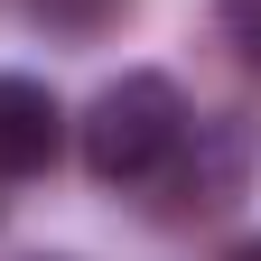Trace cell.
<instances>
[{
  "mask_svg": "<svg viewBox=\"0 0 261 261\" xmlns=\"http://www.w3.org/2000/svg\"><path fill=\"white\" fill-rule=\"evenodd\" d=\"M177 130H187V93H177L168 75H149V65H130V75H112V84L84 103L75 149H84V168L103 177V187H159Z\"/></svg>",
  "mask_w": 261,
  "mask_h": 261,
  "instance_id": "cell-1",
  "label": "cell"
},
{
  "mask_svg": "<svg viewBox=\"0 0 261 261\" xmlns=\"http://www.w3.org/2000/svg\"><path fill=\"white\" fill-rule=\"evenodd\" d=\"M252 168H261V121H243V112H205L196 121L187 112V130H177L159 177H168V196L187 215H224V205L252 196Z\"/></svg>",
  "mask_w": 261,
  "mask_h": 261,
  "instance_id": "cell-2",
  "label": "cell"
},
{
  "mask_svg": "<svg viewBox=\"0 0 261 261\" xmlns=\"http://www.w3.org/2000/svg\"><path fill=\"white\" fill-rule=\"evenodd\" d=\"M65 149V103L38 75H0V177H38Z\"/></svg>",
  "mask_w": 261,
  "mask_h": 261,
  "instance_id": "cell-3",
  "label": "cell"
},
{
  "mask_svg": "<svg viewBox=\"0 0 261 261\" xmlns=\"http://www.w3.org/2000/svg\"><path fill=\"white\" fill-rule=\"evenodd\" d=\"M28 19H38L47 38H103V28L130 19V0H28Z\"/></svg>",
  "mask_w": 261,
  "mask_h": 261,
  "instance_id": "cell-4",
  "label": "cell"
},
{
  "mask_svg": "<svg viewBox=\"0 0 261 261\" xmlns=\"http://www.w3.org/2000/svg\"><path fill=\"white\" fill-rule=\"evenodd\" d=\"M215 28H224V47L261 75V0H215Z\"/></svg>",
  "mask_w": 261,
  "mask_h": 261,
  "instance_id": "cell-5",
  "label": "cell"
},
{
  "mask_svg": "<svg viewBox=\"0 0 261 261\" xmlns=\"http://www.w3.org/2000/svg\"><path fill=\"white\" fill-rule=\"evenodd\" d=\"M224 261H261V233H252V243H233V252H224Z\"/></svg>",
  "mask_w": 261,
  "mask_h": 261,
  "instance_id": "cell-6",
  "label": "cell"
}]
</instances>
